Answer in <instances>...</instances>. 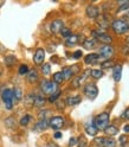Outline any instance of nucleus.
<instances>
[{
    "instance_id": "obj_14",
    "label": "nucleus",
    "mask_w": 129,
    "mask_h": 147,
    "mask_svg": "<svg viewBox=\"0 0 129 147\" xmlns=\"http://www.w3.org/2000/svg\"><path fill=\"white\" fill-rule=\"evenodd\" d=\"M113 77L115 82H120L122 77V65L121 64H117L114 65V71H113Z\"/></svg>"
},
{
    "instance_id": "obj_28",
    "label": "nucleus",
    "mask_w": 129,
    "mask_h": 147,
    "mask_svg": "<svg viewBox=\"0 0 129 147\" xmlns=\"http://www.w3.org/2000/svg\"><path fill=\"white\" fill-rule=\"evenodd\" d=\"M42 72L44 74L45 76L50 75V72H51V65H50L49 63H45V64H43V65H42Z\"/></svg>"
},
{
    "instance_id": "obj_15",
    "label": "nucleus",
    "mask_w": 129,
    "mask_h": 147,
    "mask_svg": "<svg viewBox=\"0 0 129 147\" xmlns=\"http://www.w3.org/2000/svg\"><path fill=\"white\" fill-rule=\"evenodd\" d=\"M38 80H39V75H38V72H37V70L36 69L29 70V72H27V81H29L30 83H36Z\"/></svg>"
},
{
    "instance_id": "obj_39",
    "label": "nucleus",
    "mask_w": 129,
    "mask_h": 147,
    "mask_svg": "<svg viewBox=\"0 0 129 147\" xmlns=\"http://www.w3.org/2000/svg\"><path fill=\"white\" fill-rule=\"evenodd\" d=\"M48 114H51V110H43V112L39 113V120H44L46 119Z\"/></svg>"
},
{
    "instance_id": "obj_25",
    "label": "nucleus",
    "mask_w": 129,
    "mask_h": 147,
    "mask_svg": "<svg viewBox=\"0 0 129 147\" xmlns=\"http://www.w3.org/2000/svg\"><path fill=\"white\" fill-rule=\"evenodd\" d=\"M85 133L88 135L95 136L97 134V129H96V127L94 125H88V126H85Z\"/></svg>"
},
{
    "instance_id": "obj_26",
    "label": "nucleus",
    "mask_w": 129,
    "mask_h": 147,
    "mask_svg": "<svg viewBox=\"0 0 129 147\" xmlns=\"http://www.w3.org/2000/svg\"><path fill=\"white\" fill-rule=\"evenodd\" d=\"M103 147H116V141L113 138H104Z\"/></svg>"
},
{
    "instance_id": "obj_8",
    "label": "nucleus",
    "mask_w": 129,
    "mask_h": 147,
    "mask_svg": "<svg viewBox=\"0 0 129 147\" xmlns=\"http://www.w3.org/2000/svg\"><path fill=\"white\" fill-rule=\"evenodd\" d=\"M94 34L96 36V39L99 40L101 43H103L104 45H110V43L113 42V38L112 36H109L108 33H104V32H94Z\"/></svg>"
},
{
    "instance_id": "obj_36",
    "label": "nucleus",
    "mask_w": 129,
    "mask_h": 147,
    "mask_svg": "<svg viewBox=\"0 0 129 147\" xmlns=\"http://www.w3.org/2000/svg\"><path fill=\"white\" fill-rule=\"evenodd\" d=\"M60 33H62V36H63V37H65V38H68V37H70V36H71V30H70V29H68V27H63L62 31H60Z\"/></svg>"
},
{
    "instance_id": "obj_13",
    "label": "nucleus",
    "mask_w": 129,
    "mask_h": 147,
    "mask_svg": "<svg viewBox=\"0 0 129 147\" xmlns=\"http://www.w3.org/2000/svg\"><path fill=\"white\" fill-rule=\"evenodd\" d=\"M87 14L90 18H97L99 14V8L95 5H90L87 7Z\"/></svg>"
},
{
    "instance_id": "obj_32",
    "label": "nucleus",
    "mask_w": 129,
    "mask_h": 147,
    "mask_svg": "<svg viewBox=\"0 0 129 147\" xmlns=\"http://www.w3.org/2000/svg\"><path fill=\"white\" fill-rule=\"evenodd\" d=\"M34 96L36 95H27L26 96V98H25V103H26V106H33V101H34Z\"/></svg>"
},
{
    "instance_id": "obj_48",
    "label": "nucleus",
    "mask_w": 129,
    "mask_h": 147,
    "mask_svg": "<svg viewBox=\"0 0 129 147\" xmlns=\"http://www.w3.org/2000/svg\"><path fill=\"white\" fill-rule=\"evenodd\" d=\"M4 5V1H1V0H0V7H1Z\"/></svg>"
},
{
    "instance_id": "obj_46",
    "label": "nucleus",
    "mask_w": 129,
    "mask_h": 147,
    "mask_svg": "<svg viewBox=\"0 0 129 147\" xmlns=\"http://www.w3.org/2000/svg\"><path fill=\"white\" fill-rule=\"evenodd\" d=\"M123 129H124V132H126V133H129V125H126Z\"/></svg>"
},
{
    "instance_id": "obj_34",
    "label": "nucleus",
    "mask_w": 129,
    "mask_h": 147,
    "mask_svg": "<svg viewBox=\"0 0 129 147\" xmlns=\"http://www.w3.org/2000/svg\"><path fill=\"white\" fill-rule=\"evenodd\" d=\"M95 145L98 146V147H103V144H104V138L103 136H101V138H95V140H94Z\"/></svg>"
},
{
    "instance_id": "obj_31",
    "label": "nucleus",
    "mask_w": 129,
    "mask_h": 147,
    "mask_svg": "<svg viewBox=\"0 0 129 147\" xmlns=\"http://www.w3.org/2000/svg\"><path fill=\"white\" fill-rule=\"evenodd\" d=\"M101 67H102L103 69H107V68H113L114 67V62L112 59H107L104 61L102 64H101Z\"/></svg>"
},
{
    "instance_id": "obj_41",
    "label": "nucleus",
    "mask_w": 129,
    "mask_h": 147,
    "mask_svg": "<svg viewBox=\"0 0 129 147\" xmlns=\"http://www.w3.org/2000/svg\"><path fill=\"white\" fill-rule=\"evenodd\" d=\"M120 144H121V145L128 144V136L127 135H122L121 138H120Z\"/></svg>"
},
{
    "instance_id": "obj_33",
    "label": "nucleus",
    "mask_w": 129,
    "mask_h": 147,
    "mask_svg": "<svg viewBox=\"0 0 129 147\" xmlns=\"http://www.w3.org/2000/svg\"><path fill=\"white\" fill-rule=\"evenodd\" d=\"M18 71H19L20 75H25V74L29 72V67H27L26 64H22V65L19 67V70H18Z\"/></svg>"
},
{
    "instance_id": "obj_42",
    "label": "nucleus",
    "mask_w": 129,
    "mask_h": 147,
    "mask_svg": "<svg viewBox=\"0 0 129 147\" xmlns=\"http://www.w3.org/2000/svg\"><path fill=\"white\" fill-rule=\"evenodd\" d=\"M72 56H73V58H76V59L81 58V57H82V51H79V50H78V51H75Z\"/></svg>"
},
{
    "instance_id": "obj_9",
    "label": "nucleus",
    "mask_w": 129,
    "mask_h": 147,
    "mask_svg": "<svg viewBox=\"0 0 129 147\" xmlns=\"http://www.w3.org/2000/svg\"><path fill=\"white\" fill-rule=\"evenodd\" d=\"M44 58H45V51L44 49L42 48H38L34 52V56H33V62L37 65H42L43 62H44Z\"/></svg>"
},
{
    "instance_id": "obj_45",
    "label": "nucleus",
    "mask_w": 129,
    "mask_h": 147,
    "mask_svg": "<svg viewBox=\"0 0 129 147\" xmlns=\"http://www.w3.org/2000/svg\"><path fill=\"white\" fill-rule=\"evenodd\" d=\"M62 138V133L60 132H56L54 133V139H60Z\"/></svg>"
},
{
    "instance_id": "obj_40",
    "label": "nucleus",
    "mask_w": 129,
    "mask_h": 147,
    "mask_svg": "<svg viewBox=\"0 0 129 147\" xmlns=\"http://www.w3.org/2000/svg\"><path fill=\"white\" fill-rule=\"evenodd\" d=\"M121 117L123 119V120H129V108H128V109H126L124 112L122 113Z\"/></svg>"
},
{
    "instance_id": "obj_24",
    "label": "nucleus",
    "mask_w": 129,
    "mask_h": 147,
    "mask_svg": "<svg viewBox=\"0 0 129 147\" xmlns=\"http://www.w3.org/2000/svg\"><path fill=\"white\" fill-rule=\"evenodd\" d=\"M23 98V91L20 88H14L13 90V101H20Z\"/></svg>"
},
{
    "instance_id": "obj_5",
    "label": "nucleus",
    "mask_w": 129,
    "mask_h": 147,
    "mask_svg": "<svg viewBox=\"0 0 129 147\" xmlns=\"http://www.w3.org/2000/svg\"><path fill=\"white\" fill-rule=\"evenodd\" d=\"M84 94L91 98V100H94L96 98L97 94H98V89H97V86L95 83H88L85 87H84Z\"/></svg>"
},
{
    "instance_id": "obj_20",
    "label": "nucleus",
    "mask_w": 129,
    "mask_h": 147,
    "mask_svg": "<svg viewBox=\"0 0 129 147\" xmlns=\"http://www.w3.org/2000/svg\"><path fill=\"white\" fill-rule=\"evenodd\" d=\"M104 132H105V134H108V135H110V136H114V135L118 134V128L115 127V126L109 125V126L105 128V129H104Z\"/></svg>"
},
{
    "instance_id": "obj_22",
    "label": "nucleus",
    "mask_w": 129,
    "mask_h": 147,
    "mask_svg": "<svg viewBox=\"0 0 129 147\" xmlns=\"http://www.w3.org/2000/svg\"><path fill=\"white\" fill-rule=\"evenodd\" d=\"M52 78H53V82H54V83H56V84H60L62 82L64 81V76H63L62 71L54 72V74H53V76H52Z\"/></svg>"
},
{
    "instance_id": "obj_23",
    "label": "nucleus",
    "mask_w": 129,
    "mask_h": 147,
    "mask_svg": "<svg viewBox=\"0 0 129 147\" xmlns=\"http://www.w3.org/2000/svg\"><path fill=\"white\" fill-rule=\"evenodd\" d=\"M95 45H96V40L93 38H87L84 40V43H83L84 49H93V48H95Z\"/></svg>"
},
{
    "instance_id": "obj_1",
    "label": "nucleus",
    "mask_w": 129,
    "mask_h": 147,
    "mask_svg": "<svg viewBox=\"0 0 129 147\" xmlns=\"http://www.w3.org/2000/svg\"><path fill=\"white\" fill-rule=\"evenodd\" d=\"M110 116L108 113H101L94 119V126L96 127L97 131H104L105 128L109 126Z\"/></svg>"
},
{
    "instance_id": "obj_11",
    "label": "nucleus",
    "mask_w": 129,
    "mask_h": 147,
    "mask_svg": "<svg viewBox=\"0 0 129 147\" xmlns=\"http://www.w3.org/2000/svg\"><path fill=\"white\" fill-rule=\"evenodd\" d=\"M90 75V70H85L84 72L82 74V75H79V76H77L75 80L72 81V87H75V88H78L83 82H84L87 78H88V76Z\"/></svg>"
},
{
    "instance_id": "obj_12",
    "label": "nucleus",
    "mask_w": 129,
    "mask_h": 147,
    "mask_svg": "<svg viewBox=\"0 0 129 147\" xmlns=\"http://www.w3.org/2000/svg\"><path fill=\"white\" fill-rule=\"evenodd\" d=\"M63 27H64L63 20L56 19V20H53V22L51 23V32H52V33H58V32L62 31Z\"/></svg>"
},
{
    "instance_id": "obj_35",
    "label": "nucleus",
    "mask_w": 129,
    "mask_h": 147,
    "mask_svg": "<svg viewBox=\"0 0 129 147\" xmlns=\"http://www.w3.org/2000/svg\"><path fill=\"white\" fill-rule=\"evenodd\" d=\"M5 62H6L7 65H13V64L17 62V59H15L14 56H8V57L5 58Z\"/></svg>"
},
{
    "instance_id": "obj_6",
    "label": "nucleus",
    "mask_w": 129,
    "mask_h": 147,
    "mask_svg": "<svg viewBox=\"0 0 129 147\" xmlns=\"http://www.w3.org/2000/svg\"><path fill=\"white\" fill-rule=\"evenodd\" d=\"M114 55V48L112 45H102V47L99 48V56L101 57H104L107 59L112 58Z\"/></svg>"
},
{
    "instance_id": "obj_50",
    "label": "nucleus",
    "mask_w": 129,
    "mask_h": 147,
    "mask_svg": "<svg viewBox=\"0 0 129 147\" xmlns=\"http://www.w3.org/2000/svg\"><path fill=\"white\" fill-rule=\"evenodd\" d=\"M128 16H129V12H128Z\"/></svg>"
},
{
    "instance_id": "obj_38",
    "label": "nucleus",
    "mask_w": 129,
    "mask_h": 147,
    "mask_svg": "<svg viewBox=\"0 0 129 147\" xmlns=\"http://www.w3.org/2000/svg\"><path fill=\"white\" fill-rule=\"evenodd\" d=\"M59 95H60V91H59V90H57L56 93H54V94H52V95L50 96L49 101H50V102H54V101H56V100L59 97Z\"/></svg>"
},
{
    "instance_id": "obj_21",
    "label": "nucleus",
    "mask_w": 129,
    "mask_h": 147,
    "mask_svg": "<svg viewBox=\"0 0 129 147\" xmlns=\"http://www.w3.org/2000/svg\"><path fill=\"white\" fill-rule=\"evenodd\" d=\"M45 105V98L43 96L36 95L34 96V101H33V106L34 107H43Z\"/></svg>"
},
{
    "instance_id": "obj_4",
    "label": "nucleus",
    "mask_w": 129,
    "mask_h": 147,
    "mask_svg": "<svg viewBox=\"0 0 129 147\" xmlns=\"http://www.w3.org/2000/svg\"><path fill=\"white\" fill-rule=\"evenodd\" d=\"M3 101L6 106V109H12L13 108V90L12 89H5L1 94Z\"/></svg>"
},
{
    "instance_id": "obj_3",
    "label": "nucleus",
    "mask_w": 129,
    "mask_h": 147,
    "mask_svg": "<svg viewBox=\"0 0 129 147\" xmlns=\"http://www.w3.org/2000/svg\"><path fill=\"white\" fill-rule=\"evenodd\" d=\"M112 27L113 30L118 33V34H123L126 33L127 31H129V23H127L126 20L123 19H115L112 24Z\"/></svg>"
},
{
    "instance_id": "obj_17",
    "label": "nucleus",
    "mask_w": 129,
    "mask_h": 147,
    "mask_svg": "<svg viewBox=\"0 0 129 147\" xmlns=\"http://www.w3.org/2000/svg\"><path fill=\"white\" fill-rule=\"evenodd\" d=\"M48 127H49V120H48V119H44V120H39L38 122H37L34 129L38 131V132H42V131L46 129Z\"/></svg>"
},
{
    "instance_id": "obj_2",
    "label": "nucleus",
    "mask_w": 129,
    "mask_h": 147,
    "mask_svg": "<svg viewBox=\"0 0 129 147\" xmlns=\"http://www.w3.org/2000/svg\"><path fill=\"white\" fill-rule=\"evenodd\" d=\"M40 89L45 95H52L54 94L56 91L58 90V84H56L53 81H48V80H44L42 83H40Z\"/></svg>"
},
{
    "instance_id": "obj_47",
    "label": "nucleus",
    "mask_w": 129,
    "mask_h": 147,
    "mask_svg": "<svg viewBox=\"0 0 129 147\" xmlns=\"http://www.w3.org/2000/svg\"><path fill=\"white\" fill-rule=\"evenodd\" d=\"M48 147H58L56 144H53V142H50L49 145H48Z\"/></svg>"
},
{
    "instance_id": "obj_43",
    "label": "nucleus",
    "mask_w": 129,
    "mask_h": 147,
    "mask_svg": "<svg viewBox=\"0 0 129 147\" xmlns=\"http://www.w3.org/2000/svg\"><path fill=\"white\" fill-rule=\"evenodd\" d=\"M79 141H82V144H79V147H85L87 141H85V139H84V136H81V138H79Z\"/></svg>"
},
{
    "instance_id": "obj_18",
    "label": "nucleus",
    "mask_w": 129,
    "mask_h": 147,
    "mask_svg": "<svg viewBox=\"0 0 129 147\" xmlns=\"http://www.w3.org/2000/svg\"><path fill=\"white\" fill-rule=\"evenodd\" d=\"M81 101H82V97L79 95H75V96H69L65 102L68 106H76V105L81 103Z\"/></svg>"
},
{
    "instance_id": "obj_44",
    "label": "nucleus",
    "mask_w": 129,
    "mask_h": 147,
    "mask_svg": "<svg viewBox=\"0 0 129 147\" xmlns=\"http://www.w3.org/2000/svg\"><path fill=\"white\" fill-rule=\"evenodd\" d=\"M77 144V139L76 138H71L70 141H69V146H73V145H76Z\"/></svg>"
},
{
    "instance_id": "obj_27",
    "label": "nucleus",
    "mask_w": 129,
    "mask_h": 147,
    "mask_svg": "<svg viewBox=\"0 0 129 147\" xmlns=\"http://www.w3.org/2000/svg\"><path fill=\"white\" fill-rule=\"evenodd\" d=\"M90 74H91V77H94L95 80H99L104 75V72L102 70H90Z\"/></svg>"
},
{
    "instance_id": "obj_16",
    "label": "nucleus",
    "mask_w": 129,
    "mask_h": 147,
    "mask_svg": "<svg viewBox=\"0 0 129 147\" xmlns=\"http://www.w3.org/2000/svg\"><path fill=\"white\" fill-rule=\"evenodd\" d=\"M98 58H99L98 53H89L88 56H85L84 62H85V64H90V65H93V64L98 62Z\"/></svg>"
},
{
    "instance_id": "obj_29",
    "label": "nucleus",
    "mask_w": 129,
    "mask_h": 147,
    "mask_svg": "<svg viewBox=\"0 0 129 147\" xmlns=\"http://www.w3.org/2000/svg\"><path fill=\"white\" fill-rule=\"evenodd\" d=\"M5 125L8 128H14L15 127V120H14V117H7L6 120H5Z\"/></svg>"
},
{
    "instance_id": "obj_49",
    "label": "nucleus",
    "mask_w": 129,
    "mask_h": 147,
    "mask_svg": "<svg viewBox=\"0 0 129 147\" xmlns=\"http://www.w3.org/2000/svg\"><path fill=\"white\" fill-rule=\"evenodd\" d=\"M126 39H127V44H129V36L127 37V38H126Z\"/></svg>"
},
{
    "instance_id": "obj_37",
    "label": "nucleus",
    "mask_w": 129,
    "mask_h": 147,
    "mask_svg": "<svg viewBox=\"0 0 129 147\" xmlns=\"http://www.w3.org/2000/svg\"><path fill=\"white\" fill-rule=\"evenodd\" d=\"M126 10H129V1H126L124 4H122L121 6H120L118 10H117V12H123V11H126Z\"/></svg>"
},
{
    "instance_id": "obj_19",
    "label": "nucleus",
    "mask_w": 129,
    "mask_h": 147,
    "mask_svg": "<svg viewBox=\"0 0 129 147\" xmlns=\"http://www.w3.org/2000/svg\"><path fill=\"white\" fill-rule=\"evenodd\" d=\"M78 38H79V36H77V34H71L70 37H68L65 40L67 47H73V45H76L78 43Z\"/></svg>"
},
{
    "instance_id": "obj_7",
    "label": "nucleus",
    "mask_w": 129,
    "mask_h": 147,
    "mask_svg": "<svg viewBox=\"0 0 129 147\" xmlns=\"http://www.w3.org/2000/svg\"><path fill=\"white\" fill-rule=\"evenodd\" d=\"M64 117L63 116H53L50 119L49 121V126L51 128H53V129H59V128H62L64 126Z\"/></svg>"
},
{
    "instance_id": "obj_30",
    "label": "nucleus",
    "mask_w": 129,
    "mask_h": 147,
    "mask_svg": "<svg viewBox=\"0 0 129 147\" xmlns=\"http://www.w3.org/2000/svg\"><path fill=\"white\" fill-rule=\"evenodd\" d=\"M30 120H31V115L26 114V115H24V117H22L20 125L22 126H27V125H29V122H30Z\"/></svg>"
},
{
    "instance_id": "obj_10",
    "label": "nucleus",
    "mask_w": 129,
    "mask_h": 147,
    "mask_svg": "<svg viewBox=\"0 0 129 147\" xmlns=\"http://www.w3.org/2000/svg\"><path fill=\"white\" fill-rule=\"evenodd\" d=\"M78 71V67L77 65H73V67H67V68H64L62 74H63V76H64V80H70L75 74Z\"/></svg>"
}]
</instances>
